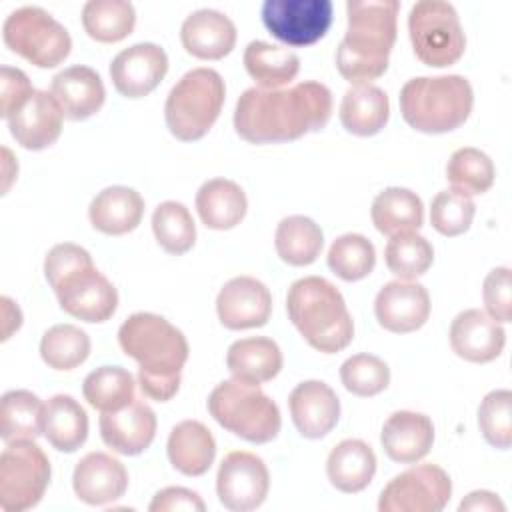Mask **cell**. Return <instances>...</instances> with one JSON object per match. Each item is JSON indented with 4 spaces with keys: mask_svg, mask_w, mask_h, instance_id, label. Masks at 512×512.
Returning <instances> with one entry per match:
<instances>
[{
    "mask_svg": "<svg viewBox=\"0 0 512 512\" xmlns=\"http://www.w3.org/2000/svg\"><path fill=\"white\" fill-rule=\"evenodd\" d=\"M332 116V92L306 80L290 88H248L234 110V128L250 144H278L322 130Z\"/></svg>",
    "mask_w": 512,
    "mask_h": 512,
    "instance_id": "1",
    "label": "cell"
},
{
    "mask_svg": "<svg viewBox=\"0 0 512 512\" xmlns=\"http://www.w3.org/2000/svg\"><path fill=\"white\" fill-rule=\"evenodd\" d=\"M118 344L138 362V384L144 396L156 402L176 396L190 348L174 324L152 312H136L118 328Z\"/></svg>",
    "mask_w": 512,
    "mask_h": 512,
    "instance_id": "2",
    "label": "cell"
},
{
    "mask_svg": "<svg viewBox=\"0 0 512 512\" xmlns=\"http://www.w3.org/2000/svg\"><path fill=\"white\" fill-rule=\"evenodd\" d=\"M398 0H350L348 28L336 50V68L352 86L370 84L388 70L398 32Z\"/></svg>",
    "mask_w": 512,
    "mask_h": 512,
    "instance_id": "3",
    "label": "cell"
},
{
    "mask_svg": "<svg viewBox=\"0 0 512 512\" xmlns=\"http://www.w3.org/2000/svg\"><path fill=\"white\" fill-rule=\"evenodd\" d=\"M286 312L300 336L318 352H340L354 338V322L340 290L322 276L296 280L288 288Z\"/></svg>",
    "mask_w": 512,
    "mask_h": 512,
    "instance_id": "4",
    "label": "cell"
},
{
    "mask_svg": "<svg viewBox=\"0 0 512 512\" xmlns=\"http://www.w3.org/2000/svg\"><path fill=\"white\" fill-rule=\"evenodd\" d=\"M472 106V86L460 74L412 78L400 90L402 118L410 128L424 134H444L460 128Z\"/></svg>",
    "mask_w": 512,
    "mask_h": 512,
    "instance_id": "5",
    "label": "cell"
},
{
    "mask_svg": "<svg viewBox=\"0 0 512 512\" xmlns=\"http://www.w3.org/2000/svg\"><path fill=\"white\" fill-rule=\"evenodd\" d=\"M208 412L224 430L252 444L274 440L282 428L278 404L258 384L236 378L210 392Z\"/></svg>",
    "mask_w": 512,
    "mask_h": 512,
    "instance_id": "6",
    "label": "cell"
},
{
    "mask_svg": "<svg viewBox=\"0 0 512 512\" xmlns=\"http://www.w3.org/2000/svg\"><path fill=\"white\" fill-rule=\"evenodd\" d=\"M224 98L226 86L214 68L188 70L172 86L164 104L170 134L182 142L204 138L218 120Z\"/></svg>",
    "mask_w": 512,
    "mask_h": 512,
    "instance_id": "7",
    "label": "cell"
},
{
    "mask_svg": "<svg viewBox=\"0 0 512 512\" xmlns=\"http://www.w3.org/2000/svg\"><path fill=\"white\" fill-rule=\"evenodd\" d=\"M408 34L416 58L430 68L452 66L466 50L458 12L450 2H416L408 14Z\"/></svg>",
    "mask_w": 512,
    "mask_h": 512,
    "instance_id": "8",
    "label": "cell"
},
{
    "mask_svg": "<svg viewBox=\"0 0 512 512\" xmlns=\"http://www.w3.org/2000/svg\"><path fill=\"white\" fill-rule=\"evenodd\" d=\"M2 40L10 52L38 68L58 66L72 50L68 30L40 6H22L10 12L2 26Z\"/></svg>",
    "mask_w": 512,
    "mask_h": 512,
    "instance_id": "9",
    "label": "cell"
},
{
    "mask_svg": "<svg viewBox=\"0 0 512 512\" xmlns=\"http://www.w3.org/2000/svg\"><path fill=\"white\" fill-rule=\"evenodd\" d=\"M50 460L34 440L8 442L0 454V508L24 512L34 508L50 484Z\"/></svg>",
    "mask_w": 512,
    "mask_h": 512,
    "instance_id": "10",
    "label": "cell"
},
{
    "mask_svg": "<svg viewBox=\"0 0 512 512\" xmlns=\"http://www.w3.org/2000/svg\"><path fill=\"white\" fill-rule=\"evenodd\" d=\"M452 480L436 464H418L394 476L380 492V512H440L450 502Z\"/></svg>",
    "mask_w": 512,
    "mask_h": 512,
    "instance_id": "11",
    "label": "cell"
},
{
    "mask_svg": "<svg viewBox=\"0 0 512 512\" xmlns=\"http://www.w3.org/2000/svg\"><path fill=\"white\" fill-rule=\"evenodd\" d=\"M266 30L288 46H310L326 36L332 24L330 0H266L262 4Z\"/></svg>",
    "mask_w": 512,
    "mask_h": 512,
    "instance_id": "12",
    "label": "cell"
},
{
    "mask_svg": "<svg viewBox=\"0 0 512 512\" xmlns=\"http://www.w3.org/2000/svg\"><path fill=\"white\" fill-rule=\"evenodd\" d=\"M270 474L260 456L246 450L228 452L216 474L220 504L232 512H250L268 496Z\"/></svg>",
    "mask_w": 512,
    "mask_h": 512,
    "instance_id": "13",
    "label": "cell"
},
{
    "mask_svg": "<svg viewBox=\"0 0 512 512\" xmlns=\"http://www.w3.org/2000/svg\"><path fill=\"white\" fill-rule=\"evenodd\" d=\"M60 308L82 322H106L118 308L114 284L96 270L94 264L82 266L52 286Z\"/></svg>",
    "mask_w": 512,
    "mask_h": 512,
    "instance_id": "14",
    "label": "cell"
},
{
    "mask_svg": "<svg viewBox=\"0 0 512 512\" xmlns=\"http://www.w3.org/2000/svg\"><path fill=\"white\" fill-rule=\"evenodd\" d=\"M168 56L152 42H140L118 52L110 64V78L124 98H144L164 80Z\"/></svg>",
    "mask_w": 512,
    "mask_h": 512,
    "instance_id": "15",
    "label": "cell"
},
{
    "mask_svg": "<svg viewBox=\"0 0 512 512\" xmlns=\"http://www.w3.org/2000/svg\"><path fill=\"white\" fill-rule=\"evenodd\" d=\"M218 320L228 330L260 328L272 314V294L264 282L252 276L228 280L216 296Z\"/></svg>",
    "mask_w": 512,
    "mask_h": 512,
    "instance_id": "16",
    "label": "cell"
},
{
    "mask_svg": "<svg viewBox=\"0 0 512 512\" xmlns=\"http://www.w3.org/2000/svg\"><path fill=\"white\" fill-rule=\"evenodd\" d=\"M374 314L388 332L408 334L420 330L430 316L428 290L412 280H392L376 294Z\"/></svg>",
    "mask_w": 512,
    "mask_h": 512,
    "instance_id": "17",
    "label": "cell"
},
{
    "mask_svg": "<svg viewBox=\"0 0 512 512\" xmlns=\"http://www.w3.org/2000/svg\"><path fill=\"white\" fill-rule=\"evenodd\" d=\"M62 108L46 90H34L30 98L8 118L16 144L26 150L50 148L62 134Z\"/></svg>",
    "mask_w": 512,
    "mask_h": 512,
    "instance_id": "18",
    "label": "cell"
},
{
    "mask_svg": "<svg viewBox=\"0 0 512 512\" xmlns=\"http://www.w3.org/2000/svg\"><path fill=\"white\" fill-rule=\"evenodd\" d=\"M504 344V328L478 308L456 314L450 324V348L458 358L466 362H492L502 354Z\"/></svg>",
    "mask_w": 512,
    "mask_h": 512,
    "instance_id": "19",
    "label": "cell"
},
{
    "mask_svg": "<svg viewBox=\"0 0 512 512\" xmlns=\"http://www.w3.org/2000/svg\"><path fill=\"white\" fill-rule=\"evenodd\" d=\"M156 414L144 400H132L116 412H102L100 436L112 452L124 456L142 454L156 436Z\"/></svg>",
    "mask_w": 512,
    "mask_h": 512,
    "instance_id": "20",
    "label": "cell"
},
{
    "mask_svg": "<svg viewBox=\"0 0 512 512\" xmlns=\"http://www.w3.org/2000/svg\"><path fill=\"white\" fill-rule=\"evenodd\" d=\"M72 488L84 504L104 506L124 496L128 472L118 458L106 452H90L76 462Z\"/></svg>",
    "mask_w": 512,
    "mask_h": 512,
    "instance_id": "21",
    "label": "cell"
},
{
    "mask_svg": "<svg viewBox=\"0 0 512 512\" xmlns=\"http://www.w3.org/2000/svg\"><path fill=\"white\" fill-rule=\"evenodd\" d=\"M290 416L300 436L318 440L338 424L340 400L322 380L300 382L288 396Z\"/></svg>",
    "mask_w": 512,
    "mask_h": 512,
    "instance_id": "22",
    "label": "cell"
},
{
    "mask_svg": "<svg viewBox=\"0 0 512 512\" xmlns=\"http://www.w3.org/2000/svg\"><path fill=\"white\" fill-rule=\"evenodd\" d=\"M386 456L400 464L420 462L434 444V424L422 412L398 410L390 414L380 432Z\"/></svg>",
    "mask_w": 512,
    "mask_h": 512,
    "instance_id": "23",
    "label": "cell"
},
{
    "mask_svg": "<svg viewBox=\"0 0 512 512\" xmlns=\"http://www.w3.org/2000/svg\"><path fill=\"white\" fill-rule=\"evenodd\" d=\"M50 92L60 104L64 118L74 122L94 116L106 100V88L100 74L82 64L58 72L52 78Z\"/></svg>",
    "mask_w": 512,
    "mask_h": 512,
    "instance_id": "24",
    "label": "cell"
},
{
    "mask_svg": "<svg viewBox=\"0 0 512 512\" xmlns=\"http://www.w3.org/2000/svg\"><path fill=\"white\" fill-rule=\"evenodd\" d=\"M184 50L200 60H220L236 46L234 22L212 8H202L186 16L180 28Z\"/></svg>",
    "mask_w": 512,
    "mask_h": 512,
    "instance_id": "25",
    "label": "cell"
},
{
    "mask_svg": "<svg viewBox=\"0 0 512 512\" xmlns=\"http://www.w3.org/2000/svg\"><path fill=\"white\" fill-rule=\"evenodd\" d=\"M144 216V198L128 186H108L98 192L88 208L90 224L108 236H122L138 228Z\"/></svg>",
    "mask_w": 512,
    "mask_h": 512,
    "instance_id": "26",
    "label": "cell"
},
{
    "mask_svg": "<svg viewBox=\"0 0 512 512\" xmlns=\"http://www.w3.org/2000/svg\"><path fill=\"white\" fill-rule=\"evenodd\" d=\"M166 454L180 474L202 476L214 462L216 440L202 422L182 420L170 430Z\"/></svg>",
    "mask_w": 512,
    "mask_h": 512,
    "instance_id": "27",
    "label": "cell"
},
{
    "mask_svg": "<svg viewBox=\"0 0 512 512\" xmlns=\"http://www.w3.org/2000/svg\"><path fill=\"white\" fill-rule=\"evenodd\" d=\"M248 210L244 190L228 178L206 180L196 192V212L210 230L236 228Z\"/></svg>",
    "mask_w": 512,
    "mask_h": 512,
    "instance_id": "28",
    "label": "cell"
},
{
    "mask_svg": "<svg viewBox=\"0 0 512 512\" xmlns=\"http://www.w3.org/2000/svg\"><path fill=\"white\" fill-rule=\"evenodd\" d=\"M376 454L358 438L338 442L326 460V474L330 484L346 494L362 492L374 478Z\"/></svg>",
    "mask_w": 512,
    "mask_h": 512,
    "instance_id": "29",
    "label": "cell"
},
{
    "mask_svg": "<svg viewBox=\"0 0 512 512\" xmlns=\"http://www.w3.org/2000/svg\"><path fill=\"white\" fill-rule=\"evenodd\" d=\"M226 366L232 378L264 384L282 370V352L272 338L250 336L230 344L226 352Z\"/></svg>",
    "mask_w": 512,
    "mask_h": 512,
    "instance_id": "30",
    "label": "cell"
},
{
    "mask_svg": "<svg viewBox=\"0 0 512 512\" xmlns=\"http://www.w3.org/2000/svg\"><path fill=\"white\" fill-rule=\"evenodd\" d=\"M340 122L354 136L378 134L390 118V100L374 84L350 86L340 102Z\"/></svg>",
    "mask_w": 512,
    "mask_h": 512,
    "instance_id": "31",
    "label": "cell"
},
{
    "mask_svg": "<svg viewBox=\"0 0 512 512\" xmlns=\"http://www.w3.org/2000/svg\"><path fill=\"white\" fill-rule=\"evenodd\" d=\"M42 434L60 452H76L88 438V414L68 394H56L44 402Z\"/></svg>",
    "mask_w": 512,
    "mask_h": 512,
    "instance_id": "32",
    "label": "cell"
},
{
    "mask_svg": "<svg viewBox=\"0 0 512 512\" xmlns=\"http://www.w3.org/2000/svg\"><path fill=\"white\" fill-rule=\"evenodd\" d=\"M370 218L380 234L392 238L398 234L420 230L424 222V206L416 192L400 186H390L374 198Z\"/></svg>",
    "mask_w": 512,
    "mask_h": 512,
    "instance_id": "33",
    "label": "cell"
},
{
    "mask_svg": "<svg viewBox=\"0 0 512 512\" xmlns=\"http://www.w3.org/2000/svg\"><path fill=\"white\" fill-rule=\"evenodd\" d=\"M244 68L258 88L276 90L290 84L300 70V58L282 46L252 40L244 50Z\"/></svg>",
    "mask_w": 512,
    "mask_h": 512,
    "instance_id": "34",
    "label": "cell"
},
{
    "mask_svg": "<svg viewBox=\"0 0 512 512\" xmlns=\"http://www.w3.org/2000/svg\"><path fill=\"white\" fill-rule=\"evenodd\" d=\"M276 254L290 266H308L316 262L324 246L322 228L308 216L282 218L274 234Z\"/></svg>",
    "mask_w": 512,
    "mask_h": 512,
    "instance_id": "35",
    "label": "cell"
},
{
    "mask_svg": "<svg viewBox=\"0 0 512 512\" xmlns=\"http://www.w3.org/2000/svg\"><path fill=\"white\" fill-rule=\"evenodd\" d=\"M44 402L30 390H8L0 404V438L36 440L42 434Z\"/></svg>",
    "mask_w": 512,
    "mask_h": 512,
    "instance_id": "36",
    "label": "cell"
},
{
    "mask_svg": "<svg viewBox=\"0 0 512 512\" xmlns=\"http://www.w3.org/2000/svg\"><path fill=\"white\" fill-rule=\"evenodd\" d=\"M134 24V6L124 0H90L82 8V26L96 42H120L132 34Z\"/></svg>",
    "mask_w": 512,
    "mask_h": 512,
    "instance_id": "37",
    "label": "cell"
},
{
    "mask_svg": "<svg viewBox=\"0 0 512 512\" xmlns=\"http://www.w3.org/2000/svg\"><path fill=\"white\" fill-rule=\"evenodd\" d=\"M134 378L122 366H100L82 384L84 400L100 412H116L134 400Z\"/></svg>",
    "mask_w": 512,
    "mask_h": 512,
    "instance_id": "38",
    "label": "cell"
},
{
    "mask_svg": "<svg viewBox=\"0 0 512 512\" xmlns=\"http://www.w3.org/2000/svg\"><path fill=\"white\" fill-rule=\"evenodd\" d=\"M152 232L158 246L174 256L186 254L196 242V224L190 210L176 200L160 202L152 214Z\"/></svg>",
    "mask_w": 512,
    "mask_h": 512,
    "instance_id": "39",
    "label": "cell"
},
{
    "mask_svg": "<svg viewBox=\"0 0 512 512\" xmlns=\"http://www.w3.org/2000/svg\"><path fill=\"white\" fill-rule=\"evenodd\" d=\"M446 178L452 190L472 198L492 188L496 178V168L486 152L466 146L452 152L446 164Z\"/></svg>",
    "mask_w": 512,
    "mask_h": 512,
    "instance_id": "40",
    "label": "cell"
},
{
    "mask_svg": "<svg viewBox=\"0 0 512 512\" xmlns=\"http://www.w3.org/2000/svg\"><path fill=\"white\" fill-rule=\"evenodd\" d=\"M326 262L338 278L344 282H356L374 270L376 250L366 236L348 232L332 242Z\"/></svg>",
    "mask_w": 512,
    "mask_h": 512,
    "instance_id": "41",
    "label": "cell"
},
{
    "mask_svg": "<svg viewBox=\"0 0 512 512\" xmlns=\"http://www.w3.org/2000/svg\"><path fill=\"white\" fill-rule=\"evenodd\" d=\"M90 354V336L74 324H56L42 334L40 356L54 370H72Z\"/></svg>",
    "mask_w": 512,
    "mask_h": 512,
    "instance_id": "42",
    "label": "cell"
},
{
    "mask_svg": "<svg viewBox=\"0 0 512 512\" xmlns=\"http://www.w3.org/2000/svg\"><path fill=\"white\" fill-rule=\"evenodd\" d=\"M384 260L396 278L410 282L428 272L434 262V248L424 236L416 232L398 234L388 240Z\"/></svg>",
    "mask_w": 512,
    "mask_h": 512,
    "instance_id": "43",
    "label": "cell"
},
{
    "mask_svg": "<svg viewBox=\"0 0 512 512\" xmlns=\"http://www.w3.org/2000/svg\"><path fill=\"white\" fill-rule=\"evenodd\" d=\"M340 380L350 394L370 398L388 388L390 368L374 354H354L340 366Z\"/></svg>",
    "mask_w": 512,
    "mask_h": 512,
    "instance_id": "44",
    "label": "cell"
},
{
    "mask_svg": "<svg viewBox=\"0 0 512 512\" xmlns=\"http://www.w3.org/2000/svg\"><path fill=\"white\" fill-rule=\"evenodd\" d=\"M478 428L484 440L508 450L512 444V392L506 388L488 392L478 406Z\"/></svg>",
    "mask_w": 512,
    "mask_h": 512,
    "instance_id": "45",
    "label": "cell"
},
{
    "mask_svg": "<svg viewBox=\"0 0 512 512\" xmlns=\"http://www.w3.org/2000/svg\"><path fill=\"white\" fill-rule=\"evenodd\" d=\"M474 214H476L474 200L452 188L442 190L432 198L430 222H432V228L442 236L452 238V236L464 234L472 226Z\"/></svg>",
    "mask_w": 512,
    "mask_h": 512,
    "instance_id": "46",
    "label": "cell"
},
{
    "mask_svg": "<svg viewBox=\"0 0 512 512\" xmlns=\"http://www.w3.org/2000/svg\"><path fill=\"white\" fill-rule=\"evenodd\" d=\"M482 298L486 314L498 324L512 320V278L510 268L498 266L490 270L484 278Z\"/></svg>",
    "mask_w": 512,
    "mask_h": 512,
    "instance_id": "47",
    "label": "cell"
},
{
    "mask_svg": "<svg viewBox=\"0 0 512 512\" xmlns=\"http://www.w3.org/2000/svg\"><path fill=\"white\" fill-rule=\"evenodd\" d=\"M88 264H94V262L86 248L72 244V242H60V244L52 246L44 258V276H46L48 284L54 286L70 272H74L82 266H88Z\"/></svg>",
    "mask_w": 512,
    "mask_h": 512,
    "instance_id": "48",
    "label": "cell"
},
{
    "mask_svg": "<svg viewBox=\"0 0 512 512\" xmlns=\"http://www.w3.org/2000/svg\"><path fill=\"white\" fill-rule=\"evenodd\" d=\"M34 92L28 76L20 68H0V116L10 118Z\"/></svg>",
    "mask_w": 512,
    "mask_h": 512,
    "instance_id": "49",
    "label": "cell"
},
{
    "mask_svg": "<svg viewBox=\"0 0 512 512\" xmlns=\"http://www.w3.org/2000/svg\"><path fill=\"white\" fill-rule=\"evenodd\" d=\"M148 510L150 512H174V510L176 512L178 510L204 512L206 504L202 502V498L194 490H188V488H182V486H168V488H162L160 492L154 494Z\"/></svg>",
    "mask_w": 512,
    "mask_h": 512,
    "instance_id": "50",
    "label": "cell"
},
{
    "mask_svg": "<svg viewBox=\"0 0 512 512\" xmlns=\"http://www.w3.org/2000/svg\"><path fill=\"white\" fill-rule=\"evenodd\" d=\"M460 512H504L506 506L504 502L498 498V494L488 492V490H474L470 492L460 504H458Z\"/></svg>",
    "mask_w": 512,
    "mask_h": 512,
    "instance_id": "51",
    "label": "cell"
},
{
    "mask_svg": "<svg viewBox=\"0 0 512 512\" xmlns=\"http://www.w3.org/2000/svg\"><path fill=\"white\" fill-rule=\"evenodd\" d=\"M2 312H4L2 340H8L10 334L20 328V324H22V314H20V308H18L8 296H2Z\"/></svg>",
    "mask_w": 512,
    "mask_h": 512,
    "instance_id": "52",
    "label": "cell"
},
{
    "mask_svg": "<svg viewBox=\"0 0 512 512\" xmlns=\"http://www.w3.org/2000/svg\"><path fill=\"white\" fill-rule=\"evenodd\" d=\"M2 156H4V166H8L12 162V154L8 148H2ZM4 176H6V182H4V194L8 192L10 188V174H8V168H4Z\"/></svg>",
    "mask_w": 512,
    "mask_h": 512,
    "instance_id": "53",
    "label": "cell"
}]
</instances>
